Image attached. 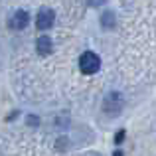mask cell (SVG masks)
I'll list each match as a JSON object with an SVG mask.
<instances>
[{"mask_svg":"<svg viewBox=\"0 0 156 156\" xmlns=\"http://www.w3.org/2000/svg\"><path fill=\"white\" fill-rule=\"evenodd\" d=\"M55 22V14H53L51 8H42L38 12V18H36V26L38 30H50Z\"/></svg>","mask_w":156,"mask_h":156,"instance_id":"cell-3","label":"cell"},{"mask_svg":"<svg viewBox=\"0 0 156 156\" xmlns=\"http://www.w3.org/2000/svg\"><path fill=\"white\" fill-rule=\"evenodd\" d=\"M113 156H125V154H122V150H115V154Z\"/></svg>","mask_w":156,"mask_h":156,"instance_id":"cell-8","label":"cell"},{"mask_svg":"<svg viewBox=\"0 0 156 156\" xmlns=\"http://www.w3.org/2000/svg\"><path fill=\"white\" fill-rule=\"evenodd\" d=\"M103 109H105L107 115L117 117V115L121 113V109H122V97L119 95V93H111V95H107V99L103 103Z\"/></svg>","mask_w":156,"mask_h":156,"instance_id":"cell-2","label":"cell"},{"mask_svg":"<svg viewBox=\"0 0 156 156\" xmlns=\"http://www.w3.org/2000/svg\"><path fill=\"white\" fill-rule=\"evenodd\" d=\"M36 46H38L40 55H48V53L53 51V42H51V38H48V36H40L38 42H36Z\"/></svg>","mask_w":156,"mask_h":156,"instance_id":"cell-5","label":"cell"},{"mask_svg":"<svg viewBox=\"0 0 156 156\" xmlns=\"http://www.w3.org/2000/svg\"><path fill=\"white\" fill-rule=\"evenodd\" d=\"M103 26L105 28L115 26V16H113V12H105V14H103Z\"/></svg>","mask_w":156,"mask_h":156,"instance_id":"cell-6","label":"cell"},{"mask_svg":"<svg viewBox=\"0 0 156 156\" xmlns=\"http://www.w3.org/2000/svg\"><path fill=\"white\" fill-rule=\"evenodd\" d=\"M125 136H126V130H119V133L115 134V144H122Z\"/></svg>","mask_w":156,"mask_h":156,"instance_id":"cell-7","label":"cell"},{"mask_svg":"<svg viewBox=\"0 0 156 156\" xmlns=\"http://www.w3.org/2000/svg\"><path fill=\"white\" fill-rule=\"evenodd\" d=\"M99 67H101V57L97 55V53H93V51L81 53V57H79L81 73H85V75H93V73L99 71Z\"/></svg>","mask_w":156,"mask_h":156,"instance_id":"cell-1","label":"cell"},{"mask_svg":"<svg viewBox=\"0 0 156 156\" xmlns=\"http://www.w3.org/2000/svg\"><path fill=\"white\" fill-rule=\"evenodd\" d=\"M28 22H30V16H28V12L24 10H18L14 12V16L10 18V28H14V30H24V28L28 26Z\"/></svg>","mask_w":156,"mask_h":156,"instance_id":"cell-4","label":"cell"}]
</instances>
